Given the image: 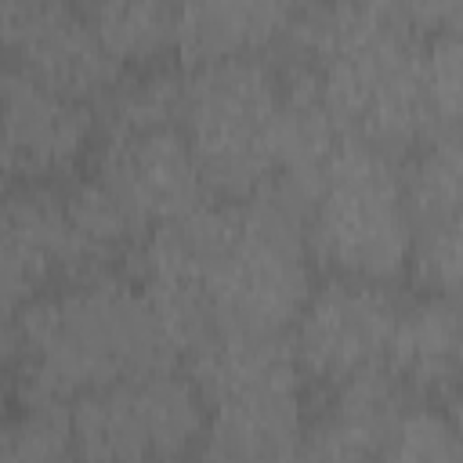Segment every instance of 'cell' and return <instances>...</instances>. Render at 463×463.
Segmentation results:
<instances>
[{
    "mask_svg": "<svg viewBox=\"0 0 463 463\" xmlns=\"http://www.w3.org/2000/svg\"><path fill=\"white\" fill-rule=\"evenodd\" d=\"M315 268L300 206L271 192L210 199L152 228L127 271L188 354L217 333L289 336L318 282Z\"/></svg>",
    "mask_w": 463,
    "mask_h": 463,
    "instance_id": "cell-1",
    "label": "cell"
},
{
    "mask_svg": "<svg viewBox=\"0 0 463 463\" xmlns=\"http://www.w3.org/2000/svg\"><path fill=\"white\" fill-rule=\"evenodd\" d=\"M311 405L304 456L322 459H373L383 456L402 405L412 398L387 369L318 391Z\"/></svg>",
    "mask_w": 463,
    "mask_h": 463,
    "instance_id": "cell-12",
    "label": "cell"
},
{
    "mask_svg": "<svg viewBox=\"0 0 463 463\" xmlns=\"http://www.w3.org/2000/svg\"><path fill=\"white\" fill-rule=\"evenodd\" d=\"M188 373L206 405L203 456L289 459L304 456L311 383L289 336L217 333L195 344Z\"/></svg>",
    "mask_w": 463,
    "mask_h": 463,
    "instance_id": "cell-4",
    "label": "cell"
},
{
    "mask_svg": "<svg viewBox=\"0 0 463 463\" xmlns=\"http://www.w3.org/2000/svg\"><path fill=\"white\" fill-rule=\"evenodd\" d=\"M87 174L119 203L141 235L213 199L181 123L98 127Z\"/></svg>",
    "mask_w": 463,
    "mask_h": 463,
    "instance_id": "cell-8",
    "label": "cell"
},
{
    "mask_svg": "<svg viewBox=\"0 0 463 463\" xmlns=\"http://www.w3.org/2000/svg\"><path fill=\"white\" fill-rule=\"evenodd\" d=\"M87 14L109 47V54L127 69H159L177 58L181 43V7L177 0H87Z\"/></svg>",
    "mask_w": 463,
    "mask_h": 463,
    "instance_id": "cell-15",
    "label": "cell"
},
{
    "mask_svg": "<svg viewBox=\"0 0 463 463\" xmlns=\"http://www.w3.org/2000/svg\"><path fill=\"white\" fill-rule=\"evenodd\" d=\"M80 4H87V0H80Z\"/></svg>",
    "mask_w": 463,
    "mask_h": 463,
    "instance_id": "cell-23",
    "label": "cell"
},
{
    "mask_svg": "<svg viewBox=\"0 0 463 463\" xmlns=\"http://www.w3.org/2000/svg\"><path fill=\"white\" fill-rule=\"evenodd\" d=\"M420 43L380 0H300L282 65L311 83L344 141L402 159L427 137Z\"/></svg>",
    "mask_w": 463,
    "mask_h": 463,
    "instance_id": "cell-3",
    "label": "cell"
},
{
    "mask_svg": "<svg viewBox=\"0 0 463 463\" xmlns=\"http://www.w3.org/2000/svg\"><path fill=\"white\" fill-rule=\"evenodd\" d=\"M181 65L282 54L300 0H177Z\"/></svg>",
    "mask_w": 463,
    "mask_h": 463,
    "instance_id": "cell-13",
    "label": "cell"
},
{
    "mask_svg": "<svg viewBox=\"0 0 463 463\" xmlns=\"http://www.w3.org/2000/svg\"><path fill=\"white\" fill-rule=\"evenodd\" d=\"M409 271L420 289L463 304V213L416 228Z\"/></svg>",
    "mask_w": 463,
    "mask_h": 463,
    "instance_id": "cell-20",
    "label": "cell"
},
{
    "mask_svg": "<svg viewBox=\"0 0 463 463\" xmlns=\"http://www.w3.org/2000/svg\"><path fill=\"white\" fill-rule=\"evenodd\" d=\"M181 358V344L130 271L61 282L4 315L11 402L72 405L98 387Z\"/></svg>",
    "mask_w": 463,
    "mask_h": 463,
    "instance_id": "cell-2",
    "label": "cell"
},
{
    "mask_svg": "<svg viewBox=\"0 0 463 463\" xmlns=\"http://www.w3.org/2000/svg\"><path fill=\"white\" fill-rule=\"evenodd\" d=\"M383 11L420 40L463 33V0H380Z\"/></svg>",
    "mask_w": 463,
    "mask_h": 463,
    "instance_id": "cell-21",
    "label": "cell"
},
{
    "mask_svg": "<svg viewBox=\"0 0 463 463\" xmlns=\"http://www.w3.org/2000/svg\"><path fill=\"white\" fill-rule=\"evenodd\" d=\"M98 145V105L61 94L4 65V174L7 184L69 181Z\"/></svg>",
    "mask_w": 463,
    "mask_h": 463,
    "instance_id": "cell-10",
    "label": "cell"
},
{
    "mask_svg": "<svg viewBox=\"0 0 463 463\" xmlns=\"http://www.w3.org/2000/svg\"><path fill=\"white\" fill-rule=\"evenodd\" d=\"M412 228L463 213V134L423 137L402 163Z\"/></svg>",
    "mask_w": 463,
    "mask_h": 463,
    "instance_id": "cell-16",
    "label": "cell"
},
{
    "mask_svg": "<svg viewBox=\"0 0 463 463\" xmlns=\"http://www.w3.org/2000/svg\"><path fill=\"white\" fill-rule=\"evenodd\" d=\"M420 94L427 137L463 134V33L420 43Z\"/></svg>",
    "mask_w": 463,
    "mask_h": 463,
    "instance_id": "cell-18",
    "label": "cell"
},
{
    "mask_svg": "<svg viewBox=\"0 0 463 463\" xmlns=\"http://www.w3.org/2000/svg\"><path fill=\"white\" fill-rule=\"evenodd\" d=\"M387 459H463V434L434 398H409L391 427Z\"/></svg>",
    "mask_w": 463,
    "mask_h": 463,
    "instance_id": "cell-19",
    "label": "cell"
},
{
    "mask_svg": "<svg viewBox=\"0 0 463 463\" xmlns=\"http://www.w3.org/2000/svg\"><path fill=\"white\" fill-rule=\"evenodd\" d=\"M4 51L7 65L90 105L127 76L80 0H4Z\"/></svg>",
    "mask_w": 463,
    "mask_h": 463,
    "instance_id": "cell-9",
    "label": "cell"
},
{
    "mask_svg": "<svg viewBox=\"0 0 463 463\" xmlns=\"http://www.w3.org/2000/svg\"><path fill=\"white\" fill-rule=\"evenodd\" d=\"M76 456L72 441V405L65 402H11L7 423L0 430L4 463H43Z\"/></svg>",
    "mask_w": 463,
    "mask_h": 463,
    "instance_id": "cell-17",
    "label": "cell"
},
{
    "mask_svg": "<svg viewBox=\"0 0 463 463\" xmlns=\"http://www.w3.org/2000/svg\"><path fill=\"white\" fill-rule=\"evenodd\" d=\"M387 373L409 394L441 402L463 380V304L427 289L405 297Z\"/></svg>",
    "mask_w": 463,
    "mask_h": 463,
    "instance_id": "cell-14",
    "label": "cell"
},
{
    "mask_svg": "<svg viewBox=\"0 0 463 463\" xmlns=\"http://www.w3.org/2000/svg\"><path fill=\"white\" fill-rule=\"evenodd\" d=\"M441 405H445V412L452 416V423H456V427H459V434H463V380H459V383L441 398Z\"/></svg>",
    "mask_w": 463,
    "mask_h": 463,
    "instance_id": "cell-22",
    "label": "cell"
},
{
    "mask_svg": "<svg viewBox=\"0 0 463 463\" xmlns=\"http://www.w3.org/2000/svg\"><path fill=\"white\" fill-rule=\"evenodd\" d=\"M402 300L405 297L394 289V282H369L351 275H326L315 282L289 329L293 354L311 391L387 369Z\"/></svg>",
    "mask_w": 463,
    "mask_h": 463,
    "instance_id": "cell-7",
    "label": "cell"
},
{
    "mask_svg": "<svg viewBox=\"0 0 463 463\" xmlns=\"http://www.w3.org/2000/svg\"><path fill=\"white\" fill-rule=\"evenodd\" d=\"M76 279V250L61 181L7 184L0 224V297L4 315L40 293Z\"/></svg>",
    "mask_w": 463,
    "mask_h": 463,
    "instance_id": "cell-11",
    "label": "cell"
},
{
    "mask_svg": "<svg viewBox=\"0 0 463 463\" xmlns=\"http://www.w3.org/2000/svg\"><path fill=\"white\" fill-rule=\"evenodd\" d=\"M304 235L326 275L394 282L412 260V210L402 159L340 141L304 195Z\"/></svg>",
    "mask_w": 463,
    "mask_h": 463,
    "instance_id": "cell-5",
    "label": "cell"
},
{
    "mask_svg": "<svg viewBox=\"0 0 463 463\" xmlns=\"http://www.w3.org/2000/svg\"><path fill=\"white\" fill-rule=\"evenodd\" d=\"M206 405L188 369L159 365L72 402L80 459H177L203 449Z\"/></svg>",
    "mask_w": 463,
    "mask_h": 463,
    "instance_id": "cell-6",
    "label": "cell"
}]
</instances>
